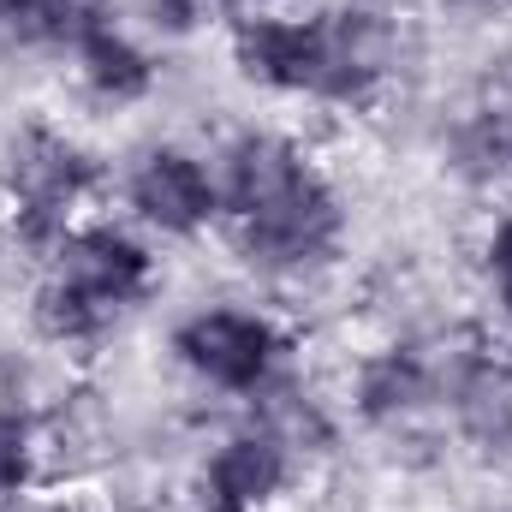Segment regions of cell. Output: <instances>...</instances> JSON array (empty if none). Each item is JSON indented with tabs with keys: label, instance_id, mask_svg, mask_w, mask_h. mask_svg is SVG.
I'll return each mask as SVG.
<instances>
[{
	"label": "cell",
	"instance_id": "3957f363",
	"mask_svg": "<svg viewBox=\"0 0 512 512\" xmlns=\"http://www.w3.org/2000/svg\"><path fill=\"white\" fill-rule=\"evenodd\" d=\"M90 185V161L54 137V131H24L12 143V191H18V209L30 221V233H48V239H66L60 221L66 209L78 203V191Z\"/></svg>",
	"mask_w": 512,
	"mask_h": 512
},
{
	"label": "cell",
	"instance_id": "8fae6325",
	"mask_svg": "<svg viewBox=\"0 0 512 512\" xmlns=\"http://www.w3.org/2000/svg\"><path fill=\"white\" fill-rule=\"evenodd\" d=\"M36 322H42L48 340H90V334H102V328L114 322V310L96 304L90 292H78L72 280L54 274V280L36 292Z\"/></svg>",
	"mask_w": 512,
	"mask_h": 512
},
{
	"label": "cell",
	"instance_id": "4fadbf2b",
	"mask_svg": "<svg viewBox=\"0 0 512 512\" xmlns=\"http://www.w3.org/2000/svg\"><path fill=\"white\" fill-rule=\"evenodd\" d=\"M30 12V36H54V42H84L96 30H108L114 0H24Z\"/></svg>",
	"mask_w": 512,
	"mask_h": 512
},
{
	"label": "cell",
	"instance_id": "2e32d148",
	"mask_svg": "<svg viewBox=\"0 0 512 512\" xmlns=\"http://www.w3.org/2000/svg\"><path fill=\"white\" fill-rule=\"evenodd\" d=\"M6 42H30V12L24 0H0V48Z\"/></svg>",
	"mask_w": 512,
	"mask_h": 512
},
{
	"label": "cell",
	"instance_id": "9a60e30c",
	"mask_svg": "<svg viewBox=\"0 0 512 512\" xmlns=\"http://www.w3.org/2000/svg\"><path fill=\"white\" fill-rule=\"evenodd\" d=\"M18 483H24V435H18V423L0 417V501H6Z\"/></svg>",
	"mask_w": 512,
	"mask_h": 512
},
{
	"label": "cell",
	"instance_id": "e0dca14e",
	"mask_svg": "<svg viewBox=\"0 0 512 512\" xmlns=\"http://www.w3.org/2000/svg\"><path fill=\"white\" fill-rule=\"evenodd\" d=\"M489 262H495L501 280H512V215L495 227V239H489Z\"/></svg>",
	"mask_w": 512,
	"mask_h": 512
},
{
	"label": "cell",
	"instance_id": "d6986e66",
	"mask_svg": "<svg viewBox=\"0 0 512 512\" xmlns=\"http://www.w3.org/2000/svg\"><path fill=\"white\" fill-rule=\"evenodd\" d=\"M507 316H512V280H507Z\"/></svg>",
	"mask_w": 512,
	"mask_h": 512
},
{
	"label": "cell",
	"instance_id": "7a4b0ae2",
	"mask_svg": "<svg viewBox=\"0 0 512 512\" xmlns=\"http://www.w3.org/2000/svg\"><path fill=\"white\" fill-rule=\"evenodd\" d=\"M179 358L215 387H256L274 364V328L245 310H203L179 328Z\"/></svg>",
	"mask_w": 512,
	"mask_h": 512
},
{
	"label": "cell",
	"instance_id": "8992f818",
	"mask_svg": "<svg viewBox=\"0 0 512 512\" xmlns=\"http://www.w3.org/2000/svg\"><path fill=\"white\" fill-rule=\"evenodd\" d=\"M60 280H72L78 292H90L108 310H126L131 298L149 286V256L114 227H90V233H66L60 239Z\"/></svg>",
	"mask_w": 512,
	"mask_h": 512
},
{
	"label": "cell",
	"instance_id": "9c48e42d",
	"mask_svg": "<svg viewBox=\"0 0 512 512\" xmlns=\"http://www.w3.org/2000/svg\"><path fill=\"white\" fill-rule=\"evenodd\" d=\"M209 483H215V495L233 501V507H262V501L286 483V447H280L268 429L233 435V441L215 453Z\"/></svg>",
	"mask_w": 512,
	"mask_h": 512
},
{
	"label": "cell",
	"instance_id": "ba28073f",
	"mask_svg": "<svg viewBox=\"0 0 512 512\" xmlns=\"http://www.w3.org/2000/svg\"><path fill=\"white\" fill-rule=\"evenodd\" d=\"M304 155L286 143V137H245L233 143L227 155V197H233V215L245 221L256 209H268L274 197H286L298 179H304Z\"/></svg>",
	"mask_w": 512,
	"mask_h": 512
},
{
	"label": "cell",
	"instance_id": "ac0fdd59",
	"mask_svg": "<svg viewBox=\"0 0 512 512\" xmlns=\"http://www.w3.org/2000/svg\"><path fill=\"white\" fill-rule=\"evenodd\" d=\"M203 512H251V507H233V501H221V495H215V501H209Z\"/></svg>",
	"mask_w": 512,
	"mask_h": 512
},
{
	"label": "cell",
	"instance_id": "5bb4252c",
	"mask_svg": "<svg viewBox=\"0 0 512 512\" xmlns=\"http://www.w3.org/2000/svg\"><path fill=\"white\" fill-rule=\"evenodd\" d=\"M465 423H471V435H483V441H507L512 435V376L507 370H477L471 382H465Z\"/></svg>",
	"mask_w": 512,
	"mask_h": 512
},
{
	"label": "cell",
	"instance_id": "30bf717a",
	"mask_svg": "<svg viewBox=\"0 0 512 512\" xmlns=\"http://www.w3.org/2000/svg\"><path fill=\"white\" fill-rule=\"evenodd\" d=\"M78 72H84V84H90L102 102H137V96L155 84L149 54H143L137 42H126L114 24L78 42Z\"/></svg>",
	"mask_w": 512,
	"mask_h": 512
},
{
	"label": "cell",
	"instance_id": "277c9868",
	"mask_svg": "<svg viewBox=\"0 0 512 512\" xmlns=\"http://www.w3.org/2000/svg\"><path fill=\"white\" fill-rule=\"evenodd\" d=\"M233 60L245 66V78L268 90H310L316 96V72H322V18H280V12H251L233 30Z\"/></svg>",
	"mask_w": 512,
	"mask_h": 512
},
{
	"label": "cell",
	"instance_id": "7c38bea8",
	"mask_svg": "<svg viewBox=\"0 0 512 512\" xmlns=\"http://www.w3.org/2000/svg\"><path fill=\"white\" fill-rule=\"evenodd\" d=\"M358 393H364V411L370 417H399V411H411L429 393V376H423V364L411 352H387V358H376L364 370V387Z\"/></svg>",
	"mask_w": 512,
	"mask_h": 512
},
{
	"label": "cell",
	"instance_id": "5b68a950",
	"mask_svg": "<svg viewBox=\"0 0 512 512\" xmlns=\"http://www.w3.org/2000/svg\"><path fill=\"white\" fill-rule=\"evenodd\" d=\"M131 209L161 233H197L215 215V179L185 149H155L131 173Z\"/></svg>",
	"mask_w": 512,
	"mask_h": 512
},
{
	"label": "cell",
	"instance_id": "6da1fadb",
	"mask_svg": "<svg viewBox=\"0 0 512 512\" xmlns=\"http://www.w3.org/2000/svg\"><path fill=\"white\" fill-rule=\"evenodd\" d=\"M334 233H340V203H334V191L316 173H304L268 209L245 215V251L256 262H274V268H292V262L322 256L334 245Z\"/></svg>",
	"mask_w": 512,
	"mask_h": 512
},
{
	"label": "cell",
	"instance_id": "52a82bcc",
	"mask_svg": "<svg viewBox=\"0 0 512 512\" xmlns=\"http://www.w3.org/2000/svg\"><path fill=\"white\" fill-rule=\"evenodd\" d=\"M387 66V24L376 12H334L322 18V72L316 96L328 102H358Z\"/></svg>",
	"mask_w": 512,
	"mask_h": 512
}]
</instances>
